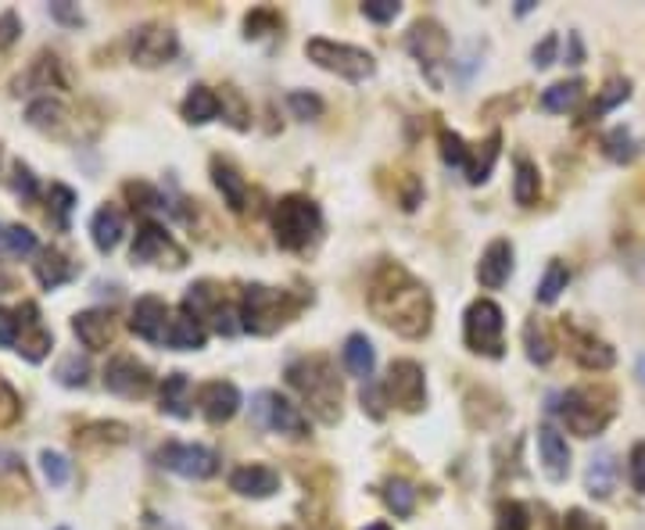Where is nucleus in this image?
<instances>
[{"label":"nucleus","instance_id":"obj_1","mask_svg":"<svg viewBox=\"0 0 645 530\" xmlns=\"http://www.w3.org/2000/svg\"><path fill=\"white\" fill-rule=\"evenodd\" d=\"M370 308L384 327L402 338H423L431 330L434 302L431 291L398 262H384L370 280Z\"/></svg>","mask_w":645,"mask_h":530},{"label":"nucleus","instance_id":"obj_2","mask_svg":"<svg viewBox=\"0 0 645 530\" xmlns=\"http://www.w3.org/2000/svg\"><path fill=\"white\" fill-rule=\"evenodd\" d=\"M288 384L302 394L319 423L341 420V377L327 355H302L288 366Z\"/></svg>","mask_w":645,"mask_h":530},{"label":"nucleus","instance_id":"obj_3","mask_svg":"<svg viewBox=\"0 0 645 530\" xmlns=\"http://www.w3.org/2000/svg\"><path fill=\"white\" fill-rule=\"evenodd\" d=\"M298 308L302 302L294 294L266 287V283H251V287H244V297H241V330L255 333V338H269L283 322H291L298 316Z\"/></svg>","mask_w":645,"mask_h":530},{"label":"nucleus","instance_id":"obj_4","mask_svg":"<svg viewBox=\"0 0 645 530\" xmlns=\"http://www.w3.org/2000/svg\"><path fill=\"white\" fill-rule=\"evenodd\" d=\"M552 412H560L566 431L577 437H596L613 420V398L602 391H588V387H574L560 398H552Z\"/></svg>","mask_w":645,"mask_h":530},{"label":"nucleus","instance_id":"obj_5","mask_svg":"<svg viewBox=\"0 0 645 530\" xmlns=\"http://www.w3.org/2000/svg\"><path fill=\"white\" fill-rule=\"evenodd\" d=\"M319 209L316 201L302 198V193H288L273 209V237L283 251H302L319 234Z\"/></svg>","mask_w":645,"mask_h":530},{"label":"nucleus","instance_id":"obj_6","mask_svg":"<svg viewBox=\"0 0 645 530\" xmlns=\"http://www.w3.org/2000/svg\"><path fill=\"white\" fill-rule=\"evenodd\" d=\"M305 55H308V61H316L319 69H327V72L341 75V80H352V83H363L377 72V61H373L370 50L352 47V44L322 40V36L305 44Z\"/></svg>","mask_w":645,"mask_h":530},{"label":"nucleus","instance_id":"obj_7","mask_svg":"<svg viewBox=\"0 0 645 530\" xmlns=\"http://www.w3.org/2000/svg\"><path fill=\"white\" fill-rule=\"evenodd\" d=\"M502 330H506V316L495 302H473L467 308V319H462V338H467V348L484 358H502L506 352V341H502Z\"/></svg>","mask_w":645,"mask_h":530},{"label":"nucleus","instance_id":"obj_8","mask_svg":"<svg viewBox=\"0 0 645 530\" xmlns=\"http://www.w3.org/2000/svg\"><path fill=\"white\" fill-rule=\"evenodd\" d=\"M384 398L406 412H420L427 405V384H423V369L417 362H409V358L391 362L387 380H384Z\"/></svg>","mask_w":645,"mask_h":530},{"label":"nucleus","instance_id":"obj_9","mask_svg":"<svg viewBox=\"0 0 645 530\" xmlns=\"http://www.w3.org/2000/svg\"><path fill=\"white\" fill-rule=\"evenodd\" d=\"M176 33L169 25H159V22H148L140 25V30L129 36V55L140 64V69H159V64H169L176 58Z\"/></svg>","mask_w":645,"mask_h":530},{"label":"nucleus","instance_id":"obj_10","mask_svg":"<svg viewBox=\"0 0 645 530\" xmlns=\"http://www.w3.org/2000/svg\"><path fill=\"white\" fill-rule=\"evenodd\" d=\"M159 462L165 470H173L179 476H187V481H209V476L219 470V456L212 448L204 445H179L169 441L159 448Z\"/></svg>","mask_w":645,"mask_h":530},{"label":"nucleus","instance_id":"obj_11","mask_svg":"<svg viewBox=\"0 0 645 530\" xmlns=\"http://www.w3.org/2000/svg\"><path fill=\"white\" fill-rule=\"evenodd\" d=\"M129 255H133V262H140V266H173V269H179L187 262V251L179 248V244L165 234L159 223H140L133 251Z\"/></svg>","mask_w":645,"mask_h":530},{"label":"nucleus","instance_id":"obj_12","mask_svg":"<svg viewBox=\"0 0 645 530\" xmlns=\"http://www.w3.org/2000/svg\"><path fill=\"white\" fill-rule=\"evenodd\" d=\"M255 420L269 426L277 434H291V437H308V420L302 416L298 405H291L288 398L277 391H262L255 398Z\"/></svg>","mask_w":645,"mask_h":530},{"label":"nucleus","instance_id":"obj_13","mask_svg":"<svg viewBox=\"0 0 645 530\" xmlns=\"http://www.w3.org/2000/svg\"><path fill=\"white\" fill-rule=\"evenodd\" d=\"M105 387L119 398H148L154 377L144 362H137L133 355H115L105 366Z\"/></svg>","mask_w":645,"mask_h":530},{"label":"nucleus","instance_id":"obj_14","mask_svg":"<svg viewBox=\"0 0 645 530\" xmlns=\"http://www.w3.org/2000/svg\"><path fill=\"white\" fill-rule=\"evenodd\" d=\"M15 319H19V344H15V352L25 362H44L50 348H55V333L44 327L40 308H36L33 302H22Z\"/></svg>","mask_w":645,"mask_h":530},{"label":"nucleus","instance_id":"obj_15","mask_svg":"<svg viewBox=\"0 0 645 530\" xmlns=\"http://www.w3.org/2000/svg\"><path fill=\"white\" fill-rule=\"evenodd\" d=\"M169 305L162 302V297H137L133 305V316H129V330L137 333V338H144L151 344H165V333H169Z\"/></svg>","mask_w":645,"mask_h":530},{"label":"nucleus","instance_id":"obj_16","mask_svg":"<svg viewBox=\"0 0 645 530\" xmlns=\"http://www.w3.org/2000/svg\"><path fill=\"white\" fill-rule=\"evenodd\" d=\"M448 47H452L448 33H445L437 22L427 19V22H417V25H412V33H409V50L420 58V64L427 69V75H431L434 83H437L434 64H442V61L448 58Z\"/></svg>","mask_w":645,"mask_h":530},{"label":"nucleus","instance_id":"obj_17","mask_svg":"<svg viewBox=\"0 0 645 530\" xmlns=\"http://www.w3.org/2000/svg\"><path fill=\"white\" fill-rule=\"evenodd\" d=\"M198 405H201V416L209 423H226V420L237 416L241 391L234 384H226V380H212V384H204L198 391Z\"/></svg>","mask_w":645,"mask_h":530},{"label":"nucleus","instance_id":"obj_18","mask_svg":"<svg viewBox=\"0 0 645 530\" xmlns=\"http://www.w3.org/2000/svg\"><path fill=\"white\" fill-rule=\"evenodd\" d=\"M509 273H513V244L506 237H499L488 244L481 262H477V283L484 291H499L509 280Z\"/></svg>","mask_w":645,"mask_h":530},{"label":"nucleus","instance_id":"obj_19","mask_svg":"<svg viewBox=\"0 0 645 530\" xmlns=\"http://www.w3.org/2000/svg\"><path fill=\"white\" fill-rule=\"evenodd\" d=\"M566 338H571V355L580 362L585 369H610L617 362V352L606 341H599L596 333H585L577 327H566Z\"/></svg>","mask_w":645,"mask_h":530},{"label":"nucleus","instance_id":"obj_20","mask_svg":"<svg viewBox=\"0 0 645 530\" xmlns=\"http://www.w3.org/2000/svg\"><path fill=\"white\" fill-rule=\"evenodd\" d=\"M72 330H75V338L83 341V348H90V352H105L115 338V319L105 308H90V313H80L72 319Z\"/></svg>","mask_w":645,"mask_h":530},{"label":"nucleus","instance_id":"obj_21","mask_svg":"<svg viewBox=\"0 0 645 530\" xmlns=\"http://www.w3.org/2000/svg\"><path fill=\"white\" fill-rule=\"evenodd\" d=\"M538 448H541V467H546L549 481H566L571 473V448H566V437L556 426H541L538 431Z\"/></svg>","mask_w":645,"mask_h":530},{"label":"nucleus","instance_id":"obj_22","mask_svg":"<svg viewBox=\"0 0 645 530\" xmlns=\"http://www.w3.org/2000/svg\"><path fill=\"white\" fill-rule=\"evenodd\" d=\"M230 487L244 498H269V495H277L280 473L269 470V467H258L255 462V467H241V470L230 473Z\"/></svg>","mask_w":645,"mask_h":530},{"label":"nucleus","instance_id":"obj_23","mask_svg":"<svg viewBox=\"0 0 645 530\" xmlns=\"http://www.w3.org/2000/svg\"><path fill=\"white\" fill-rule=\"evenodd\" d=\"M122 229H126V215L115 204H105V209H97L94 219H90V237H94V248L101 255H112L119 248Z\"/></svg>","mask_w":645,"mask_h":530},{"label":"nucleus","instance_id":"obj_24","mask_svg":"<svg viewBox=\"0 0 645 530\" xmlns=\"http://www.w3.org/2000/svg\"><path fill=\"white\" fill-rule=\"evenodd\" d=\"M212 184L219 187V193H223V201H226L234 212H244V209H248V184H244V176H241L230 162L212 158Z\"/></svg>","mask_w":645,"mask_h":530},{"label":"nucleus","instance_id":"obj_25","mask_svg":"<svg viewBox=\"0 0 645 530\" xmlns=\"http://www.w3.org/2000/svg\"><path fill=\"white\" fill-rule=\"evenodd\" d=\"M75 273H80V266H75L61 248H44L40 251V262H36V280H40L47 291H55V287H61V283H69Z\"/></svg>","mask_w":645,"mask_h":530},{"label":"nucleus","instance_id":"obj_26","mask_svg":"<svg viewBox=\"0 0 645 530\" xmlns=\"http://www.w3.org/2000/svg\"><path fill=\"white\" fill-rule=\"evenodd\" d=\"M219 111H223V101H219V94L209 86H194L190 94L184 97V119L190 126L212 122V119H219Z\"/></svg>","mask_w":645,"mask_h":530},{"label":"nucleus","instance_id":"obj_27","mask_svg":"<svg viewBox=\"0 0 645 530\" xmlns=\"http://www.w3.org/2000/svg\"><path fill=\"white\" fill-rule=\"evenodd\" d=\"M165 344L176 348V352H198V348H204V327L194 316L179 313L173 316L169 322V333H165Z\"/></svg>","mask_w":645,"mask_h":530},{"label":"nucleus","instance_id":"obj_28","mask_svg":"<svg viewBox=\"0 0 645 530\" xmlns=\"http://www.w3.org/2000/svg\"><path fill=\"white\" fill-rule=\"evenodd\" d=\"M344 366L352 377H373V366H377V352H373V344L366 333H352V338L344 341Z\"/></svg>","mask_w":645,"mask_h":530},{"label":"nucleus","instance_id":"obj_29","mask_svg":"<svg viewBox=\"0 0 645 530\" xmlns=\"http://www.w3.org/2000/svg\"><path fill=\"white\" fill-rule=\"evenodd\" d=\"M613 476H617V462L610 451H596L588 462V473H585V484H588V495L591 498H610L613 495Z\"/></svg>","mask_w":645,"mask_h":530},{"label":"nucleus","instance_id":"obj_30","mask_svg":"<svg viewBox=\"0 0 645 530\" xmlns=\"http://www.w3.org/2000/svg\"><path fill=\"white\" fill-rule=\"evenodd\" d=\"M602 151H606V158H610V162L631 165L642 154V140L631 133L628 126H617V129H610V133L602 137Z\"/></svg>","mask_w":645,"mask_h":530},{"label":"nucleus","instance_id":"obj_31","mask_svg":"<svg viewBox=\"0 0 645 530\" xmlns=\"http://www.w3.org/2000/svg\"><path fill=\"white\" fill-rule=\"evenodd\" d=\"M25 119L33 129H44V133H61L64 126V105L58 97H36L30 108H25Z\"/></svg>","mask_w":645,"mask_h":530},{"label":"nucleus","instance_id":"obj_32","mask_svg":"<svg viewBox=\"0 0 645 530\" xmlns=\"http://www.w3.org/2000/svg\"><path fill=\"white\" fill-rule=\"evenodd\" d=\"M187 391H190V380L184 377V373H169L162 384V412H169V416H176V420H187L194 412Z\"/></svg>","mask_w":645,"mask_h":530},{"label":"nucleus","instance_id":"obj_33","mask_svg":"<svg viewBox=\"0 0 645 530\" xmlns=\"http://www.w3.org/2000/svg\"><path fill=\"white\" fill-rule=\"evenodd\" d=\"M580 97H585V80H566V83H552L546 94H541V108L546 111H571L580 105Z\"/></svg>","mask_w":645,"mask_h":530},{"label":"nucleus","instance_id":"obj_34","mask_svg":"<svg viewBox=\"0 0 645 530\" xmlns=\"http://www.w3.org/2000/svg\"><path fill=\"white\" fill-rule=\"evenodd\" d=\"M541 193V179H538V165L531 158H516V179H513V198L520 209H531Z\"/></svg>","mask_w":645,"mask_h":530},{"label":"nucleus","instance_id":"obj_35","mask_svg":"<svg viewBox=\"0 0 645 530\" xmlns=\"http://www.w3.org/2000/svg\"><path fill=\"white\" fill-rule=\"evenodd\" d=\"M631 97V80H624V75H617V80H610L602 90H599V97L591 101V108L585 111V119L580 122H596L599 115L606 111H613L617 105H624V101Z\"/></svg>","mask_w":645,"mask_h":530},{"label":"nucleus","instance_id":"obj_36","mask_svg":"<svg viewBox=\"0 0 645 530\" xmlns=\"http://www.w3.org/2000/svg\"><path fill=\"white\" fill-rule=\"evenodd\" d=\"M524 348H527V358H531L535 366H549L552 355H556V344H552L546 322H538V319H531L524 327Z\"/></svg>","mask_w":645,"mask_h":530},{"label":"nucleus","instance_id":"obj_37","mask_svg":"<svg viewBox=\"0 0 645 530\" xmlns=\"http://www.w3.org/2000/svg\"><path fill=\"white\" fill-rule=\"evenodd\" d=\"M499 144H502V137L499 133H492L484 140V151H470V165H467V184H484L488 176H492V165H495V158H499Z\"/></svg>","mask_w":645,"mask_h":530},{"label":"nucleus","instance_id":"obj_38","mask_svg":"<svg viewBox=\"0 0 645 530\" xmlns=\"http://www.w3.org/2000/svg\"><path fill=\"white\" fill-rule=\"evenodd\" d=\"M72 209H75V193L64 184H50V190H47V219H50V226L69 229Z\"/></svg>","mask_w":645,"mask_h":530},{"label":"nucleus","instance_id":"obj_39","mask_svg":"<svg viewBox=\"0 0 645 530\" xmlns=\"http://www.w3.org/2000/svg\"><path fill=\"white\" fill-rule=\"evenodd\" d=\"M50 83L55 86H64L61 80V72H58V58L55 55H44V58H36L33 64V72L30 75H22V80L15 83V94H22V86H40V90H50Z\"/></svg>","mask_w":645,"mask_h":530},{"label":"nucleus","instance_id":"obj_40","mask_svg":"<svg viewBox=\"0 0 645 530\" xmlns=\"http://www.w3.org/2000/svg\"><path fill=\"white\" fill-rule=\"evenodd\" d=\"M566 283H571V269H566L563 262H549V269H546V276H541L535 297H538L541 305H552L566 291Z\"/></svg>","mask_w":645,"mask_h":530},{"label":"nucleus","instance_id":"obj_41","mask_svg":"<svg viewBox=\"0 0 645 530\" xmlns=\"http://www.w3.org/2000/svg\"><path fill=\"white\" fill-rule=\"evenodd\" d=\"M384 502L391 506L395 516H412V509H417V487H412L409 481H387L384 487Z\"/></svg>","mask_w":645,"mask_h":530},{"label":"nucleus","instance_id":"obj_42","mask_svg":"<svg viewBox=\"0 0 645 530\" xmlns=\"http://www.w3.org/2000/svg\"><path fill=\"white\" fill-rule=\"evenodd\" d=\"M442 158L445 165H452V169H459V173H467V165H470V144L462 140L459 133H452V129H442Z\"/></svg>","mask_w":645,"mask_h":530},{"label":"nucleus","instance_id":"obj_43","mask_svg":"<svg viewBox=\"0 0 645 530\" xmlns=\"http://www.w3.org/2000/svg\"><path fill=\"white\" fill-rule=\"evenodd\" d=\"M129 437V431L122 423H90L83 426L80 434H75V441L80 445H90V441H108V445H122Z\"/></svg>","mask_w":645,"mask_h":530},{"label":"nucleus","instance_id":"obj_44","mask_svg":"<svg viewBox=\"0 0 645 530\" xmlns=\"http://www.w3.org/2000/svg\"><path fill=\"white\" fill-rule=\"evenodd\" d=\"M55 377H58L64 387H83L86 377H90V362L80 358V355H64V358L58 362V373H55Z\"/></svg>","mask_w":645,"mask_h":530},{"label":"nucleus","instance_id":"obj_45","mask_svg":"<svg viewBox=\"0 0 645 530\" xmlns=\"http://www.w3.org/2000/svg\"><path fill=\"white\" fill-rule=\"evenodd\" d=\"M495 530H531V513L520 502H502Z\"/></svg>","mask_w":645,"mask_h":530},{"label":"nucleus","instance_id":"obj_46","mask_svg":"<svg viewBox=\"0 0 645 530\" xmlns=\"http://www.w3.org/2000/svg\"><path fill=\"white\" fill-rule=\"evenodd\" d=\"M40 462H44V476L55 487H61V484H69V473H72V467H69V459L61 456V451H44L40 456Z\"/></svg>","mask_w":645,"mask_h":530},{"label":"nucleus","instance_id":"obj_47","mask_svg":"<svg viewBox=\"0 0 645 530\" xmlns=\"http://www.w3.org/2000/svg\"><path fill=\"white\" fill-rule=\"evenodd\" d=\"M288 105L294 111V119H319L322 115V101L316 94H305V90H294V94L288 97Z\"/></svg>","mask_w":645,"mask_h":530},{"label":"nucleus","instance_id":"obj_48","mask_svg":"<svg viewBox=\"0 0 645 530\" xmlns=\"http://www.w3.org/2000/svg\"><path fill=\"white\" fill-rule=\"evenodd\" d=\"M11 190H15L22 201H33L36 198V176H33V169L25 162L11 165Z\"/></svg>","mask_w":645,"mask_h":530},{"label":"nucleus","instance_id":"obj_49","mask_svg":"<svg viewBox=\"0 0 645 530\" xmlns=\"http://www.w3.org/2000/svg\"><path fill=\"white\" fill-rule=\"evenodd\" d=\"M628 476H631V487H635L638 495H645V441L631 445V451H628Z\"/></svg>","mask_w":645,"mask_h":530},{"label":"nucleus","instance_id":"obj_50","mask_svg":"<svg viewBox=\"0 0 645 530\" xmlns=\"http://www.w3.org/2000/svg\"><path fill=\"white\" fill-rule=\"evenodd\" d=\"M19 412H22V402H19L15 387H11L4 377H0V426L15 423V420H19Z\"/></svg>","mask_w":645,"mask_h":530},{"label":"nucleus","instance_id":"obj_51","mask_svg":"<svg viewBox=\"0 0 645 530\" xmlns=\"http://www.w3.org/2000/svg\"><path fill=\"white\" fill-rule=\"evenodd\" d=\"M36 251V234L25 226H8V255H33Z\"/></svg>","mask_w":645,"mask_h":530},{"label":"nucleus","instance_id":"obj_52","mask_svg":"<svg viewBox=\"0 0 645 530\" xmlns=\"http://www.w3.org/2000/svg\"><path fill=\"white\" fill-rule=\"evenodd\" d=\"M398 11H402L398 0H366L363 4V15L370 22H391V19H398Z\"/></svg>","mask_w":645,"mask_h":530},{"label":"nucleus","instance_id":"obj_53","mask_svg":"<svg viewBox=\"0 0 645 530\" xmlns=\"http://www.w3.org/2000/svg\"><path fill=\"white\" fill-rule=\"evenodd\" d=\"M363 409L370 412L373 420H380L384 416V384H370L363 387Z\"/></svg>","mask_w":645,"mask_h":530},{"label":"nucleus","instance_id":"obj_54","mask_svg":"<svg viewBox=\"0 0 645 530\" xmlns=\"http://www.w3.org/2000/svg\"><path fill=\"white\" fill-rule=\"evenodd\" d=\"M563 530H606V527L596 520V516H588L585 509H566Z\"/></svg>","mask_w":645,"mask_h":530},{"label":"nucleus","instance_id":"obj_55","mask_svg":"<svg viewBox=\"0 0 645 530\" xmlns=\"http://www.w3.org/2000/svg\"><path fill=\"white\" fill-rule=\"evenodd\" d=\"M19 344V319L15 313L0 308V348H15Z\"/></svg>","mask_w":645,"mask_h":530},{"label":"nucleus","instance_id":"obj_56","mask_svg":"<svg viewBox=\"0 0 645 530\" xmlns=\"http://www.w3.org/2000/svg\"><path fill=\"white\" fill-rule=\"evenodd\" d=\"M19 33H22L19 15H15V11H4V15H0V50L15 44V40H19Z\"/></svg>","mask_w":645,"mask_h":530},{"label":"nucleus","instance_id":"obj_57","mask_svg":"<svg viewBox=\"0 0 645 530\" xmlns=\"http://www.w3.org/2000/svg\"><path fill=\"white\" fill-rule=\"evenodd\" d=\"M556 47H560V36L556 33H549L546 40L535 47V64H538V69H549V64L556 61Z\"/></svg>","mask_w":645,"mask_h":530},{"label":"nucleus","instance_id":"obj_58","mask_svg":"<svg viewBox=\"0 0 645 530\" xmlns=\"http://www.w3.org/2000/svg\"><path fill=\"white\" fill-rule=\"evenodd\" d=\"M280 19L273 15V11H251V15H248V22H244V25H248V36H251V40H258V36H266L262 30H266V25H277Z\"/></svg>","mask_w":645,"mask_h":530},{"label":"nucleus","instance_id":"obj_59","mask_svg":"<svg viewBox=\"0 0 645 530\" xmlns=\"http://www.w3.org/2000/svg\"><path fill=\"white\" fill-rule=\"evenodd\" d=\"M50 15H55L58 22H69V25H83V15L75 11L69 0H58V4H50Z\"/></svg>","mask_w":645,"mask_h":530},{"label":"nucleus","instance_id":"obj_60","mask_svg":"<svg viewBox=\"0 0 645 530\" xmlns=\"http://www.w3.org/2000/svg\"><path fill=\"white\" fill-rule=\"evenodd\" d=\"M585 61V47H580V36L571 33V64H580Z\"/></svg>","mask_w":645,"mask_h":530},{"label":"nucleus","instance_id":"obj_61","mask_svg":"<svg viewBox=\"0 0 645 530\" xmlns=\"http://www.w3.org/2000/svg\"><path fill=\"white\" fill-rule=\"evenodd\" d=\"M531 8H535V0H520V4H516V15H527Z\"/></svg>","mask_w":645,"mask_h":530},{"label":"nucleus","instance_id":"obj_62","mask_svg":"<svg viewBox=\"0 0 645 530\" xmlns=\"http://www.w3.org/2000/svg\"><path fill=\"white\" fill-rule=\"evenodd\" d=\"M0 251H8V226H0Z\"/></svg>","mask_w":645,"mask_h":530},{"label":"nucleus","instance_id":"obj_63","mask_svg":"<svg viewBox=\"0 0 645 530\" xmlns=\"http://www.w3.org/2000/svg\"><path fill=\"white\" fill-rule=\"evenodd\" d=\"M638 380H642V384H645V355H642V358H638Z\"/></svg>","mask_w":645,"mask_h":530},{"label":"nucleus","instance_id":"obj_64","mask_svg":"<svg viewBox=\"0 0 645 530\" xmlns=\"http://www.w3.org/2000/svg\"><path fill=\"white\" fill-rule=\"evenodd\" d=\"M366 530H391V527H387V523H370Z\"/></svg>","mask_w":645,"mask_h":530}]
</instances>
